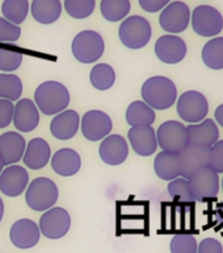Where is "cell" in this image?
Instances as JSON below:
<instances>
[{
  "mask_svg": "<svg viewBox=\"0 0 223 253\" xmlns=\"http://www.w3.org/2000/svg\"><path fill=\"white\" fill-rule=\"evenodd\" d=\"M34 103L43 115L53 116L66 110L70 104V92L67 87L57 81L41 83L34 91Z\"/></svg>",
  "mask_w": 223,
  "mask_h": 253,
  "instance_id": "cell-1",
  "label": "cell"
},
{
  "mask_svg": "<svg viewBox=\"0 0 223 253\" xmlns=\"http://www.w3.org/2000/svg\"><path fill=\"white\" fill-rule=\"evenodd\" d=\"M142 98L153 110H168L177 99L176 84L167 77H151L143 83L141 90Z\"/></svg>",
  "mask_w": 223,
  "mask_h": 253,
  "instance_id": "cell-2",
  "label": "cell"
},
{
  "mask_svg": "<svg viewBox=\"0 0 223 253\" xmlns=\"http://www.w3.org/2000/svg\"><path fill=\"white\" fill-rule=\"evenodd\" d=\"M59 197L58 187L50 178L38 177L28 185L25 201L33 211H47L54 207Z\"/></svg>",
  "mask_w": 223,
  "mask_h": 253,
  "instance_id": "cell-3",
  "label": "cell"
},
{
  "mask_svg": "<svg viewBox=\"0 0 223 253\" xmlns=\"http://www.w3.org/2000/svg\"><path fill=\"white\" fill-rule=\"evenodd\" d=\"M153 36L151 25L145 17L134 15L126 17L118 28V37L122 45L129 49H142L150 42Z\"/></svg>",
  "mask_w": 223,
  "mask_h": 253,
  "instance_id": "cell-4",
  "label": "cell"
},
{
  "mask_svg": "<svg viewBox=\"0 0 223 253\" xmlns=\"http://www.w3.org/2000/svg\"><path fill=\"white\" fill-rule=\"evenodd\" d=\"M72 54L80 63H94L101 58L105 50V42L100 33L83 31L75 36L71 43Z\"/></svg>",
  "mask_w": 223,
  "mask_h": 253,
  "instance_id": "cell-5",
  "label": "cell"
},
{
  "mask_svg": "<svg viewBox=\"0 0 223 253\" xmlns=\"http://www.w3.org/2000/svg\"><path fill=\"white\" fill-rule=\"evenodd\" d=\"M189 187L194 201L208 202L217 198L220 191V177L212 166H204L189 178Z\"/></svg>",
  "mask_w": 223,
  "mask_h": 253,
  "instance_id": "cell-6",
  "label": "cell"
},
{
  "mask_svg": "<svg viewBox=\"0 0 223 253\" xmlns=\"http://www.w3.org/2000/svg\"><path fill=\"white\" fill-rule=\"evenodd\" d=\"M194 33L201 37H216L223 31V16L217 8L202 4L194 8L191 15Z\"/></svg>",
  "mask_w": 223,
  "mask_h": 253,
  "instance_id": "cell-7",
  "label": "cell"
},
{
  "mask_svg": "<svg viewBox=\"0 0 223 253\" xmlns=\"http://www.w3.org/2000/svg\"><path fill=\"white\" fill-rule=\"evenodd\" d=\"M158 145L161 150L169 153H180L189 145V137L187 126L176 120H168L160 124L157 132Z\"/></svg>",
  "mask_w": 223,
  "mask_h": 253,
  "instance_id": "cell-8",
  "label": "cell"
},
{
  "mask_svg": "<svg viewBox=\"0 0 223 253\" xmlns=\"http://www.w3.org/2000/svg\"><path fill=\"white\" fill-rule=\"evenodd\" d=\"M209 112L208 99L198 91H185L177 100V114L184 122L197 124L205 120Z\"/></svg>",
  "mask_w": 223,
  "mask_h": 253,
  "instance_id": "cell-9",
  "label": "cell"
},
{
  "mask_svg": "<svg viewBox=\"0 0 223 253\" xmlns=\"http://www.w3.org/2000/svg\"><path fill=\"white\" fill-rule=\"evenodd\" d=\"M191 15L192 12L189 9L188 4L180 0L171 1L160 12L159 24L163 31L168 32V35H176L188 28L191 23Z\"/></svg>",
  "mask_w": 223,
  "mask_h": 253,
  "instance_id": "cell-10",
  "label": "cell"
},
{
  "mask_svg": "<svg viewBox=\"0 0 223 253\" xmlns=\"http://www.w3.org/2000/svg\"><path fill=\"white\" fill-rule=\"evenodd\" d=\"M38 227L41 233L47 239H51V240L62 239L70 231V213L63 207H53L42 213Z\"/></svg>",
  "mask_w": 223,
  "mask_h": 253,
  "instance_id": "cell-11",
  "label": "cell"
},
{
  "mask_svg": "<svg viewBox=\"0 0 223 253\" xmlns=\"http://www.w3.org/2000/svg\"><path fill=\"white\" fill-rule=\"evenodd\" d=\"M210 146L189 144L180 153H177L181 177L189 179L197 170L208 166L210 162Z\"/></svg>",
  "mask_w": 223,
  "mask_h": 253,
  "instance_id": "cell-12",
  "label": "cell"
},
{
  "mask_svg": "<svg viewBox=\"0 0 223 253\" xmlns=\"http://www.w3.org/2000/svg\"><path fill=\"white\" fill-rule=\"evenodd\" d=\"M83 136L90 141H100L109 136L113 123L109 115L100 110H91L80 120Z\"/></svg>",
  "mask_w": 223,
  "mask_h": 253,
  "instance_id": "cell-13",
  "label": "cell"
},
{
  "mask_svg": "<svg viewBox=\"0 0 223 253\" xmlns=\"http://www.w3.org/2000/svg\"><path fill=\"white\" fill-rule=\"evenodd\" d=\"M187 42L176 35H164L155 42V54L163 63L176 65L185 58Z\"/></svg>",
  "mask_w": 223,
  "mask_h": 253,
  "instance_id": "cell-14",
  "label": "cell"
},
{
  "mask_svg": "<svg viewBox=\"0 0 223 253\" xmlns=\"http://www.w3.org/2000/svg\"><path fill=\"white\" fill-rule=\"evenodd\" d=\"M29 185V174L27 169L19 165L4 168L0 174V191L9 198H16L27 190Z\"/></svg>",
  "mask_w": 223,
  "mask_h": 253,
  "instance_id": "cell-15",
  "label": "cell"
},
{
  "mask_svg": "<svg viewBox=\"0 0 223 253\" xmlns=\"http://www.w3.org/2000/svg\"><path fill=\"white\" fill-rule=\"evenodd\" d=\"M98 154L106 165H121L129 156V145L121 134H109L100 144Z\"/></svg>",
  "mask_w": 223,
  "mask_h": 253,
  "instance_id": "cell-16",
  "label": "cell"
},
{
  "mask_svg": "<svg viewBox=\"0 0 223 253\" xmlns=\"http://www.w3.org/2000/svg\"><path fill=\"white\" fill-rule=\"evenodd\" d=\"M39 227L31 219H20L15 221L9 231V239L16 248H33L39 241Z\"/></svg>",
  "mask_w": 223,
  "mask_h": 253,
  "instance_id": "cell-17",
  "label": "cell"
},
{
  "mask_svg": "<svg viewBox=\"0 0 223 253\" xmlns=\"http://www.w3.org/2000/svg\"><path fill=\"white\" fill-rule=\"evenodd\" d=\"M130 145L139 156L149 157L158 149L157 132L153 126H131L127 132Z\"/></svg>",
  "mask_w": 223,
  "mask_h": 253,
  "instance_id": "cell-18",
  "label": "cell"
},
{
  "mask_svg": "<svg viewBox=\"0 0 223 253\" xmlns=\"http://www.w3.org/2000/svg\"><path fill=\"white\" fill-rule=\"evenodd\" d=\"M39 124V111L31 99H20L15 104L13 126L20 132H32Z\"/></svg>",
  "mask_w": 223,
  "mask_h": 253,
  "instance_id": "cell-19",
  "label": "cell"
},
{
  "mask_svg": "<svg viewBox=\"0 0 223 253\" xmlns=\"http://www.w3.org/2000/svg\"><path fill=\"white\" fill-rule=\"evenodd\" d=\"M25 148V138L19 132H5L0 136V158L5 166L17 164L24 157Z\"/></svg>",
  "mask_w": 223,
  "mask_h": 253,
  "instance_id": "cell-20",
  "label": "cell"
},
{
  "mask_svg": "<svg viewBox=\"0 0 223 253\" xmlns=\"http://www.w3.org/2000/svg\"><path fill=\"white\" fill-rule=\"evenodd\" d=\"M80 126V118L76 111L64 110L55 115L50 123V132L53 137L58 140H70L78 133Z\"/></svg>",
  "mask_w": 223,
  "mask_h": 253,
  "instance_id": "cell-21",
  "label": "cell"
},
{
  "mask_svg": "<svg viewBox=\"0 0 223 253\" xmlns=\"http://www.w3.org/2000/svg\"><path fill=\"white\" fill-rule=\"evenodd\" d=\"M51 158V149L45 138L35 137L28 142L24 153L23 161L27 168L32 170H39L47 165Z\"/></svg>",
  "mask_w": 223,
  "mask_h": 253,
  "instance_id": "cell-22",
  "label": "cell"
},
{
  "mask_svg": "<svg viewBox=\"0 0 223 253\" xmlns=\"http://www.w3.org/2000/svg\"><path fill=\"white\" fill-rule=\"evenodd\" d=\"M189 144L212 148L220 137V129L213 119H205L201 123L187 126Z\"/></svg>",
  "mask_w": 223,
  "mask_h": 253,
  "instance_id": "cell-23",
  "label": "cell"
},
{
  "mask_svg": "<svg viewBox=\"0 0 223 253\" xmlns=\"http://www.w3.org/2000/svg\"><path fill=\"white\" fill-rule=\"evenodd\" d=\"M51 168L62 177H72L82 168V158L76 150L63 148L57 150L51 158Z\"/></svg>",
  "mask_w": 223,
  "mask_h": 253,
  "instance_id": "cell-24",
  "label": "cell"
},
{
  "mask_svg": "<svg viewBox=\"0 0 223 253\" xmlns=\"http://www.w3.org/2000/svg\"><path fill=\"white\" fill-rule=\"evenodd\" d=\"M31 12L37 23L49 25L61 17L62 4L59 0H33Z\"/></svg>",
  "mask_w": 223,
  "mask_h": 253,
  "instance_id": "cell-25",
  "label": "cell"
},
{
  "mask_svg": "<svg viewBox=\"0 0 223 253\" xmlns=\"http://www.w3.org/2000/svg\"><path fill=\"white\" fill-rule=\"evenodd\" d=\"M155 173L163 181H173L181 177L180 168H179V158L176 153H169L161 150L154 161Z\"/></svg>",
  "mask_w": 223,
  "mask_h": 253,
  "instance_id": "cell-26",
  "label": "cell"
},
{
  "mask_svg": "<svg viewBox=\"0 0 223 253\" xmlns=\"http://www.w3.org/2000/svg\"><path fill=\"white\" fill-rule=\"evenodd\" d=\"M155 116V111L142 100H135L126 110V122L131 126H151Z\"/></svg>",
  "mask_w": 223,
  "mask_h": 253,
  "instance_id": "cell-27",
  "label": "cell"
},
{
  "mask_svg": "<svg viewBox=\"0 0 223 253\" xmlns=\"http://www.w3.org/2000/svg\"><path fill=\"white\" fill-rule=\"evenodd\" d=\"M202 61L209 69L222 70L223 69V37H213L205 43L201 53Z\"/></svg>",
  "mask_w": 223,
  "mask_h": 253,
  "instance_id": "cell-28",
  "label": "cell"
},
{
  "mask_svg": "<svg viewBox=\"0 0 223 253\" xmlns=\"http://www.w3.org/2000/svg\"><path fill=\"white\" fill-rule=\"evenodd\" d=\"M130 8V0H101L100 4L102 17L110 23L125 20L126 16L129 15Z\"/></svg>",
  "mask_w": 223,
  "mask_h": 253,
  "instance_id": "cell-29",
  "label": "cell"
},
{
  "mask_svg": "<svg viewBox=\"0 0 223 253\" xmlns=\"http://www.w3.org/2000/svg\"><path fill=\"white\" fill-rule=\"evenodd\" d=\"M29 11L31 5L28 0H4L1 4V13L4 19L15 25L23 24Z\"/></svg>",
  "mask_w": 223,
  "mask_h": 253,
  "instance_id": "cell-30",
  "label": "cell"
},
{
  "mask_svg": "<svg viewBox=\"0 0 223 253\" xmlns=\"http://www.w3.org/2000/svg\"><path fill=\"white\" fill-rule=\"evenodd\" d=\"M91 84L96 90H109L116 82V73L114 69L108 63H97L92 67L90 74Z\"/></svg>",
  "mask_w": 223,
  "mask_h": 253,
  "instance_id": "cell-31",
  "label": "cell"
},
{
  "mask_svg": "<svg viewBox=\"0 0 223 253\" xmlns=\"http://www.w3.org/2000/svg\"><path fill=\"white\" fill-rule=\"evenodd\" d=\"M23 94V82L15 74H0V99L11 102L20 100Z\"/></svg>",
  "mask_w": 223,
  "mask_h": 253,
  "instance_id": "cell-32",
  "label": "cell"
},
{
  "mask_svg": "<svg viewBox=\"0 0 223 253\" xmlns=\"http://www.w3.org/2000/svg\"><path fill=\"white\" fill-rule=\"evenodd\" d=\"M96 8V0H64V9L71 17L82 20L90 17Z\"/></svg>",
  "mask_w": 223,
  "mask_h": 253,
  "instance_id": "cell-33",
  "label": "cell"
},
{
  "mask_svg": "<svg viewBox=\"0 0 223 253\" xmlns=\"http://www.w3.org/2000/svg\"><path fill=\"white\" fill-rule=\"evenodd\" d=\"M168 193L173 201L181 202V203H189L193 202L191 187H189V181L183 177H179L173 181H169Z\"/></svg>",
  "mask_w": 223,
  "mask_h": 253,
  "instance_id": "cell-34",
  "label": "cell"
},
{
  "mask_svg": "<svg viewBox=\"0 0 223 253\" xmlns=\"http://www.w3.org/2000/svg\"><path fill=\"white\" fill-rule=\"evenodd\" d=\"M169 248H171V253H197L198 243L193 235L179 233L172 237Z\"/></svg>",
  "mask_w": 223,
  "mask_h": 253,
  "instance_id": "cell-35",
  "label": "cell"
},
{
  "mask_svg": "<svg viewBox=\"0 0 223 253\" xmlns=\"http://www.w3.org/2000/svg\"><path fill=\"white\" fill-rule=\"evenodd\" d=\"M23 62V54L19 51L0 47V71L11 73L17 70Z\"/></svg>",
  "mask_w": 223,
  "mask_h": 253,
  "instance_id": "cell-36",
  "label": "cell"
},
{
  "mask_svg": "<svg viewBox=\"0 0 223 253\" xmlns=\"http://www.w3.org/2000/svg\"><path fill=\"white\" fill-rule=\"evenodd\" d=\"M21 36L19 25L9 23L4 17H0V42H16Z\"/></svg>",
  "mask_w": 223,
  "mask_h": 253,
  "instance_id": "cell-37",
  "label": "cell"
},
{
  "mask_svg": "<svg viewBox=\"0 0 223 253\" xmlns=\"http://www.w3.org/2000/svg\"><path fill=\"white\" fill-rule=\"evenodd\" d=\"M15 104L7 99H0V129L7 128L13 122Z\"/></svg>",
  "mask_w": 223,
  "mask_h": 253,
  "instance_id": "cell-38",
  "label": "cell"
},
{
  "mask_svg": "<svg viewBox=\"0 0 223 253\" xmlns=\"http://www.w3.org/2000/svg\"><path fill=\"white\" fill-rule=\"evenodd\" d=\"M209 166H212L217 173H223V140L217 141L210 149V162Z\"/></svg>",
  "mask_w": 223,
  "mask_h": 253,
  "instance_id": "cell-39",
  "label": "cell"
},
{
  "mask_svg": "<svg viewBox=\"0 0 223 253\" xmlns=\"http://www.w3.org/2000/svg\"><path fill=\"white\" fill-rule=\"evenodd\" d=\"M197 253H223L222 244L217 239L206 237L198 244Z\"/></svg>",
  "mask_w": 223,
  "mask_h": 253,
  "instance_id": "cell-40",
  "label": "cell"
},
{
  "mask_svg": "<svg viewBox=\"0 0 223 253\" xmlns=\"http://www.w3.org/2000/svg\"><path fill=\"white\" fill-rule=\"evenodd\" d=\"M138 3L143 11L155 13V12L163 11L171 3V0H138Z\"/></svg>",
  "mask_w": 223,
  "mask_h": 253,
  "instance_id": "cell-41",
  "label": "cell"
},
{
  "mask_svg": "<svg viewBox=\"0 0 223 253\" xmlns=\"http://www.w3.org/2000/svg\"><path fill=\"white\" fill-rule=\"evenodd\" d=\"M214 220L218 227L223 228V202L217 205L216 211H214Z\"/></svg>",
  "mask_w": 223,
  "mask_h": 253,
  "instance_id": "cell-42",
  "label": "cell"
},
{
  "mask_svg": "<svg viewBox=\"0 0 223 253\" xmlns=\"http://www.w3.org/2000/svg\"><path fill=\"white\" fill-rule=\"evenodd\" d=\"M214 116H216L217 123H218L221 126H223V104L217 107L216 112H214Z\"/></svg>",
  "mask_w": 223,
  "mask_h": 253,
  "instance_id": "cell-43",
  "label": "cell"
},
{
  "mask_svg": "<svg viewBox=\"0 0 223 253\" xmlns=\"http://www.w3.org/2000/svg\"><path fill=\"white\" fill-rule=\"evenodd\" d=\"M3 215H4V203H3V199L0 198V221L3 219Z\"/></svg>",
  "mask_w": 223,
  "mask_h": 253,
  "instance_id": "cell-44",
  "label": "cell"
},
{
  "mask_svg": "<svg viewBox=\"0 0 223 253\" xmlns=\"http://www.w3.org/2000/svg\"><path fill=\"white\" fill-rule=\"evenodd\" d=\"M4 162H3V160H1V158H0V174H1V171H3L4 170Z\"/></svg>",
  "mask_w": 223,
  "mask_h": 253,
  "instance_id": "cell-45",
  "label": "cell"
},
{
  "mask_svg": "<svg viewBox=\"0 0 223 253\" xmlns=\"http://www.w3.org/2000/svg\"><path fill=\"white\" fill-rule=\"evenodd\" d=\"M222 190H223V178H222Z\"/></svg>",
  "mask_w": 223,
  "mask_h": 253,
  "instance_id": "cell-46",
  "label": "cell"
}]
</instances>
